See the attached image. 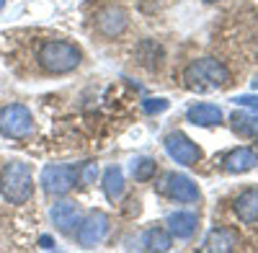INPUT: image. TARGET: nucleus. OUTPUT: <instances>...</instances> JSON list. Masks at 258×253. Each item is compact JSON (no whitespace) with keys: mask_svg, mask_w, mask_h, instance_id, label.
Returning a JSON list of instances; mask_svg holds the SVG:
<instances>
[{"mask_svg":"<svg viewBox=\"0 0 258 253\" xmlns=\"http://www.w3.org/2000/svg\"><path fill=\"white\" fill-rule=\"evenodd\" d=\"M0 183H3V194L6 199L21 204L26 202L34 192V183H31V171L24 163H8L3 176H0Z\"/></svg>","mask_w":258,"mask_h":253,"instance_id":"f257e3e1","label":"nucleus"},{"mask_svg":"<svg viewBox=\"0 0 258 253\" xmlns=\"http://www.w3.org/2000/svg\"><path fill=\"white\" fill-rule=\"evenodd\" d=\"M3 3H6V0H0V8H3Z\"/></svg>","mask_w":258,"mask_h":253,"instance_id":"20e7f679","label":"nucleus"},{"mask_svg":"<svg viewBox=\"0 0 258 253\" xmlns=\"http://www.w3.org/2000/svg\"><path fill=\"white\" fill-rule=\"evenodd\" d=\"M0 132L8 135V137H24L31 132V114L13 103V106H6L0 111Z\"/></svg>","mask_w":258,"mask_h":253,"instance_id":"7ed1b4c3","label":"nucleus"},{"mask_svg":"<svg viewBox=\"0 0 258 253\" xmlns=\"http://www.w3.org/2000/svg\"><path fill=\"white\" fill-rule=\"evenodd\" d=\"M41 65H44L47 70L52 73H64L78 65V52L70 47V44H62V41H52V44H47L44 49H41L39 54Z\"/></svg>","mask_w":258,"mask_h":253,"instance_id":"f03ea898","label":"nucleus"}]
</instances>
